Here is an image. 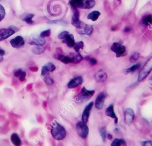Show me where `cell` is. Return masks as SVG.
Returning a JSON list of instances; mask_svg holds the SVG:
<instances>
[{
	"label": "cell",
	"mask_w": 152,
	"mask_h": 146,
	"mask_svg": "<svg viewBox=\"0 0 152 146\" xmlns=\"http://www.w3.org/2000/svg\"><path fill=\"white\" fill-rule=\"evenodd\" d=\"M88 62L91 65H94L97 64V61L96 59L94 58H89L88 59Z\"/></svg>",
	"instance_id": "obj_39"
},
{
	"label": "cell",
	"mask_w": 152,
	"mask_h": 146,
	"mask_svg": "<svg viewBox=\"0 0 152 146\" xmlns=\"http://www.w3.org/2000/svg\"><path fill=\"white\" fill-rule=\"evenodd\" d=\"M4 59V57L3 56H0V62H1Z\"/></svg>",
	"instance_id": "obj_50"
},
{
	"label": "cell",
	"mask_w": 152,
	"mask_h": 146,
	"mask_svg": "<svg viewBox=\"0 0 152 146\" xmlns=\"http://www.w3.org/2000/svg\"><path fill=\"white\" fill-rule=\"evenodd\" d=\"M84 47V43L82 41H80L76 43H75L73 48L75 50L76 52H78L79 53V50L81 49H83Z\"/></svg>",
	"instance_id": "obj_30"
},
{
	"label": "cell",
	"mask_w": 152,
	"mask_h": 146,
	"mask_svg": "<svg viewBox=\"0 0 152 146\" xmlns=\"http://www.w3.org/2000/svg\"><path fill=\"white\" fill-rule=\"evenodd\" d=\"M30 70L33 71V72H36L38 70V68L37 66H32V67H30Z\"/></svg>",
	"instance_id": "obj_41"
},
{
	"label": "cell",
	"mask_w": 152,
	"mask_h": 146,
	"mask_svg": "<svg viewBox=\"0 0 152 146\" xmlns=\"http://www.w3.org/2000/svg\"><path fill=\"white\" fill-rule=\"evenodd\" d=\"M99 132L100 135L102 137V139L103 142H105L106 139H107V132L106 128L104 126H102L99 128Z\"/></svg>",
	"instance_id": "obj_27"
},
{
	"label": "cell",
	"mask_w": 152,
	"mask_h": 146,
	"mask_svg": "<svg viewBox=\"0 0 152 146\" xmlns=\"http://www.w3.org/2000/svg\"><path fill=\"white\" fill-rule=\"evenodd\" d=\"M55 58L59 61H61L62 62L68 64L70 63H74L73 60V56H72V53H70L68 55H63L61 53H58L55 55Z\"/></svg>",
	"instance_id": "obj_8"
},
{
	"label": "cell",
	"mask_w": 152,
	"mask_h": 146,
	"mask_svg": "<svg viewBox=\"0 0 152 146\" xmlns=\"http://www.w3.org/2000/svg\"><path fill=\"white\" fill-rule=\"evenodd\" d=\"M107 138L109 139H111L112 138V135L110 134H107Z\"/></svg>",
	"instance_id": "obj_47"
},
{
	"label": "cell",
	"mask_w": 152,
	"mask_h": 146,
	"mask_svg": "<svg viewBox=\"0 0 152 146\" xmlns=\"http://www.w3.org/2000/svg\"><path fill=\"white\" fill-rule=\"evenodd\" d=\"M72 56H73L74 64H78L83 59V56L80 55V53L78 52L72 53Z\"/></svg>",
	"instance_id": "obj_29"
},
{
	"label": "cell",
	"mask_w": 152,
	"mask_h": 146,
	"mask_svg": "<svg viewBox=\"0 0 152 146\" xmlns=\"http://www.w3.org/2000/svg\"><path fill=\"white\" fill-rule=\"evenodd\" d=\"M93 102L90 101L85 106L84 110L83 112V113H82V116H81V119H82L83 122H84L85 123L87 122L89 116H90L91 110L93 107Z\"/></svg>",
	"instance_id": "obj_9"
},
{
	"label": "cell",
	"mask_w": 152,
	"mask_h": 146,
	"mask_svg": "<svg viewBox=\"0 0 152 146\" xmlns=\"http://www.w3.org/2000/svg\"><path fill=\"white\" fill-rule=\"evenodd\" d=\"M93 27L90 24H87L81 22L80 28H77V32L80 34L90 35L93 33Z\"/></svg>",
	"instance_id": "obj_6"
},
{
	"label": "cell",
	"mask_w": 152,
	"mask_h": 146,
	"mask_svg": "<svg viewBox=\"0 0 152 146\" xmlns=\"http://www.w3.org/2000/svg\"><path fill=\"white\" fill-rule=\"evenodd\" d=\"M17 126H18L17 122H16V121H14V122H12V127L13 128H15Z\"/></svg>",
	"instance_id": "obj_45"
},
{
	"label": "cell",
	"mask_w": 152,
	"mask_h": 146,
	"mask_svg": "<svg viewBox=\"0 0 152 146\" xmlns=\"http://www.w3.org/2000/svg\"><path fill=\"white\" fill-rule=\"evenodd\" d=\"M9 27L10 28H11L12 30H13L14 31H15V32L16 31H17L18 30V28H17L15 26H9Z\"/></svg>",
	"instance_id": "obj_43"
},
{
	"label": "cell",
	"mask_w": 152,
	"mask_h": 146,
	"mask_svg": "<svg viewBox=\"0 0 152 146\" xmlns=\"http://www.w3.org/2000/svg\"><path fill=\"white\" fill-rule=\"evenodd\" d=\"M111 146H126V143L124 139L115 138L111 143Z\"/></svg>",
	"instance_id": "obj_25"
},
{
	"label": "cell",
	"mask_w": 152,
	"mask_h": 146,
	"mask_svg": "<svg viewBox=\"0 0 152 146\" xmlns=\"http://www.w3.org/2000/svg\"><path fill=\"white\" fill-rule=\"evenodd\" d=\"M148 82L150 85H152V75L150 77V78L148 79Z\"/></svg>",
	"instance_id": "obj_48"
},
{
	"label": "cell",
	"mask_w": 152,
	"mask_h": 146,
	"mask_svg": "<svg viewBox=\"0 0 152 146\" xmlns=\"http://www.w3.org/2000/svg\"><path fill=\"white\" fill-rule=\"evenodd\" d=\"M22 72L23 70L21 69H17L14 71V75L16 77H18Z\"/></svg>",
	"instance_id": "obj_38"
},
{
	"label": "cell",
	"mask_w": 152,
	"mask_h": 146,
	"mask_svg": "<svg viewBox=\"0 0 152 146\" xmlns=\"http://www.w3.org/2000/svg\"><path fill=\"white\" fill-rule=\"evenodd\" d=\"M55 66L52 62H48L44 65L41 70V75L45 76L50 72H53L55 69Z\"/></svg>",
	"instance_id": "obj_14"
},
{
	"label": "cell",
	"mask_w": 152,
	"mask_h": 146,
	"mask_svg": "<svg viewBox=\"0 0 152 146\" xmlns=\"http://www.w3.org/2000/svg\"><path fill=\"white\" fill-rule=\"evenodd\" d=\"M11 45L14 48H20L24 45V40L22 36H17L10 40Z\"/></svg>",
	"instance_id": "obj_11"
},
{
	"label": "cell",
	"mask_w": 152,
	"mask_h": 146,
	"mask_svg": "<svg viewBox=\"0 0 152 146\" xmlns=\"http://www.w3.org/2000/svg\"><path fill=\"white\" fill-rule=\"evenodd\" d=\"M100 15V12L99 11H93L89 13L87 15V19L91 20L93 21H96L99 16Z\"/></svg>",
	"instance_id": "obj_24"
},
{
	"label": "cell",
	"mask_w": 152,
	"mask_h": 146,
	"mask_svg": "<svg viewBox=\"0 0 152 146\" xmlns=\"http://www.w3.org/2000/svg\"><path fill=\"white\" fill-rule=\"evenodd\" d=\"M5 14V10L4 7L1 4H0V22L4 18Z\"/></svg>",
	"instance_id": "obj_34"
},
{
	"label": "cell",
	"mask_w": 152,
	"mask_h": 146,
	"mask_svg": "<svg viewBox=\"0 0 152 146\" xmlns=\"http://www.w3.org/2000/svg\"><path fill=\"white\" fill-rule=\"evenodd\" d=\"M0 1H1V0H0Z\"/></svg>",
	"instance_id": "obj_52"
},
{
	"label": "cell",
	"mask_w": 152,
	"mask_h": 146,
	"mask_svg": "<svg viewBox=\"0 0 152 146\" xmlns=\"http://www.w3.org/2000/svg\"><path fill=\"white\" fill-rule=\"evenodd\" d=\"M139 57H140V53L138 52H134L129 57V62H134L136 61H137V59L139 58Z\"/></svg>",
	"instance_id": "obj_31"
},
{
	"label": "cell",
	"mask_w": 152,
	"mask_h": 146,
	"mask_svg": "<svg viewBox=\"0 0 152 146\" xmlns=\"http://www.w3.org/2000/svg\"><path fill=\"white\" fill-rule=\"evenodd\" d=\"M118 1H120V0H118Z\"/></svg>",
	"instance_id": "obj_51"
},
{
	"label": "cell",
	"mask_w": 152,
	"mask_h": 146,
	"mask_svg": "<svg viewBox=\"0 0 152 146\" xmlns=\"http://www.w3.org/2000/svg\"><path fill=\"white\" fill-rule=\"evenodd\" d=\"M45 42L46 41L45 39L41 37L40 36H33L28 41V43L30 45L34 46H42L45 43Z\"/></svg>",
	"instance_id": "obj_15"
},
{
	"label": "cell",
	"mask_w": 152,
	"mask_h": 146,
	"mask_svg": "<svg viewBox=\"0 0 152 146\" xmlns=\"http://www.w3.org/2000/svg\"><path fill=\"white\" fill-rule=\"evenodd\" d=\"M11 141L15 146H21V141L17 133H13L11 135Z\"/></svg>",
	"instance_id": "obj_22"
},
{
	"label": "cell",
	"mask_w": 152,
	"mask_h": 146,
	"mask_svg": "<svg viewBox=\"0 0 152 146\" xmlns=\"http://www.w3.org/2000/svg\"><path fill=\"white\" fill-rule=\"evenodd\" d=\"M94 78L96 81L99 82H103L107 80V75L104 71L99 70L94 74Z\"/></svg>",
	"instance_id": "obj_18"
},
{
	"label": "cell",
	"mask_w": 152,
	"mask_h": 146,
	"mask_svg": "<svg viewBox=\"0 0 152 146\" xmlns=\"http://www.w3.org/2000/svg\"><path fill=\"white\" fill-rule=\"evenodd\" d=\"M106 97V94L104 93H100L97 96L95 100V107L97 109L100 110L103 107Z\"/></svg>",
	"instance_id": "obj_10"
},
{
	"label": "cell",
	"mask_w": 152,
	"mask_h": 146,
	"mask_svg": "<svg viewBox=\"0 0 152 146\" xmlns=\"http://www.w3.org/2000/svg\"><path fill=\"white\" fill-rule=\"evenodd\" d=\"M141 146H152V140L141 141Z\"/></svg>",
	"instance_id": "obj_36"
},
{
	"label": "cell",
	"mask_w": 152,
	"mask_h": 146,
	"mask_svg": "<svg viewBox=\"0 0 152 146\" xmlns=\"http://www.w3.org/2000/svg\"><path fill=\"white\" fill-rule=\"evenodd\" d=\"M62 42L64 43H65L66 46L69 47H74L75 45V40L74 36L71 34H69L65 38L62 39Z\"/></svg>",
	"instance_id": "obj_20"
},
{
	"label": "cell",
	"mask_w": 152,
	"mask_h": 146,
	"mask_svg": "<svg viewBox=\"0 0 152 146\" xmlns=\"http://www.w3.org/2000/svg\"><path fill=\"white\" fill-rule=\"evenodd\" d=\"M34 16V15L33 14H28L24 17L23 20L28 24H33L34 23V21L32 20Z\"/></svg>",
	"instance_id": "obj_26"
},
{
	"label": "cell",
	"mask_w": 152,
	"mask_h": 146,
	"mask_svg": "<svg viewBox=\"0 0 152 146\" xmlns=\"http://www.w3.org/2000/svg\"><path fill=\"white\" fill-rule=\"evenodd\" d=\"M43 106H44V107L45 109H46V106H47V102L46 101H43Z\"/></svg>",
	"instance_id": "obj_49"
},
{
	"label": "cell",
	"mask_w": 152,
	"mask_h": 146,
	"mask_svg": "<svg viewBox=\"0 0 152 146\" xmlns=\"http://www.w3.org/2000/svg\"><path fill=\"white\" fill-rule=\"evenodd\" d=\"M15 33V31L8 27V28H2L0 30V41L4 40Z\"/></svg>",
	"instance_id": "obj_16"
},
{
	"label": "cell",
	"mask_w": 152,
	"mask_h": 146,
	"mask_svg": "<svg viewBox=\"0 0 152 146\" xmlns=\"http://www.w3.org/2000/svg\"><path fill=\"white\" fill-rule=\"evenodd\" d=\"M44 81L45 82V83L47 84V85H50L52 84H53V80L49 75H46L45 77H44V79H43Z\"/></svg>",
	"instance_id": "obj_32"
},
{
	"label": "cell",
	"mask_w": 152,
	"mask_h": 146,
	"mask_svg": "<svg viewBox=\"0 0 152 146\" xmlns=\"http://www.w3.org/2000/svg\"><path fill=\"white\" fill-rule=\"evenodd\" d=\"M85 0H69V4L71 7L74 9L78 8L83 9V6Z\"/></svg>",
	"instance_id": "obj_19"
},
{
	"label": "cell",
	"mask_w": 152,
	"mask_h": 146,
	"mask_svg": "<svg viewBox=\"0 0 152 146\" xmlns=\"http://www.w3.org/2000/svg\"><path fill=\"white\" fill-rule=\"evenodd\" d=\"M152 71V56H151L144 64L141 68L138 76V81H142Z\"/></svg>",
	"instance_id": "obj_2"
},
{
	"label": "cell",
	"mask_w": 152,
	"mask_h": 146,
	"mask_svg": "<svg viewBox=\"0 0 152 146\" xmlns=\"http://www.w3.org/2000/svg\"><path fill=\"white\" fill-rule=\"evenodd\" d=\"M76 131L77 132V134L82 138H86L88 136L89 129L86 124V123L80 121L77 123L76 124Z\"/></svg>",
	"instance_id": "obj_4"
},
{
	"label": "cell",
	"mask_w": 152,
	"mask_h": 146,
	"mask_svg": "<svg viewBox=\"0 0 152 146\" xmlns=\"http://www.w3.org/2000/svg\"><path fill=\"white\" fill-rule=\"evenodd\" d=\"M71 24L73 26L75 27L76 28H78L81 26V21L80 20V12L77 9H74L71 18Z\"/></svg>",
	"instance_id": "obj_13"
},
{
	"label": "cell",
	"mask_w": 152,
	"mask_h": 146,
	"mask_svg": "<svg viewBox=\"0 0 152 146\" xmlns=\"http://www.w3.org/2000/svg\"><path fill=\"white\" fill-rule=\"evenodd\" d=\"M26 73L25 71H23L21 72V74L20 75V76L18 77V78H19V80L21 82L24 81L25 80V78H26Z\"/></svg>",
	"instance_id": "obj_37"
},
{
	"label": "cell",
	"mask_w": 152,
	"mask_h": 146,
	"mask_svg": "<svg viewBox=\"0 0 152 146\" xmlns=\"http://www.w3.org/2000/svg\"><path fill=\"white\" fill-rule=\"evenodd\" d=\"M32 88V84H29L27 85L26 87V90L27 91H30Z\"/></svg>",
	"instance_id": "obj_44"
},
{
	"label": "cell",
	"mask_w": 152,
	"mask_h": 146,
	"mask_svg": "<svg viewBox=\"0 0 152 146\" xmlns=\"http://www.w3.org/2000/svg\"><path fill=\"white\" fill-rule=\"evenodd\" d=\"M5 51L3 49H0V56H3L5 55Z\"/></svg>",
	"instance_id": "obj_46"
},
{
	"label": "cell",
	"mask_w": 152,
	"mask_h": 146,
	"mask_svg": "<svg viewBox=\"0 0 152 146\" xmlns=\"http://www.w3.org/2000/svg\"><path fill=\"white\" fill-rule=\"evenodd\" d=\"M130 30H131V27H129V26L125 27L124 28V31L125 32H126V33H128V32L130 31Z\"/></svg>",
	"instance_id": "obj_42"
},
{
	"label": "cell",
	"mask_w": 152,
	"mask_h": 146,
	"mask_svg": "<svg viewBox=\"0 0 152 146\" xmlns=\"http://www.w3.org/2000/svg\"><path fill=\"white\" fill-rule=\"evenodd\" d=\"M51 34V30L50 29H47L46 30H44L42 31L40 34V36L42 38H45L46 37H49Z\"/></svg>",
	"instance_id": "obj_33"
},
{
	"label": "cell",
	"mask_w": 152,
	"mask_h": 146,
	"mask_svg": "<svg viewBox=\"0 0 152 146\" xmlns=\"http://www.w3.org/2000/svg\"><path fill=\"white\" fill-rule=\"evenodd\" d=\"M105 115L109 117L112 118V119H114V122L115 123H118V117L116 115L115 111H114V106L113 104H110L105 110Z\"/></svg>",
	"instance_id": "obj_17"
},
{
	"label": "cell",
	"mask_w": 152,
	"mask_h": 146,
	"mask_svg": "<svg viewBox=\"0 0 152 146\" xmlns=\"http://www.w3.org/2000/svg\"><path fill=\"white\" fill-rule=\"evenodd\" d=\"M51 135L53 139L56 140H62L66 137V132L64 126L55 121L52 123Z\"/></svg>",
	"instance_id": "obj_1"
},
{
	"label": "cell",
	"mask_w": 152,
	"mask_h": 146,
	"mask_svg": "<svg viewBox=\"0 0 152 146\" xmlns=\"http://www.w3.org/2000/svg\"><path fill=\"white\" fill-rule=\"evenodd\" d=\"M140 65H141L140 63H137V64L132 65L131 66L124 69L123 72L125 74H129V73H132V72H134L135 71H136L137 69H138L140 68Z\"/></svg>",
	"instance_id": "obj_23"
},
{
	"label": "cell",
	"mask_w": 152,
	"mask_h": 146,
	"mask_svg": "<svg viewBox=\"0 0 152 146\" xmlns=\"http://www.w3.org/2000/svg\"><path fill=\"white\" fill-rule=\"evenodd\" d=\"M33 53L36 55H40L45 52V49L40 46H34L31 49Z\"/></svg>",
	"instance_id": "obj_28"
},
{
	"label": "cell",
	"mask_w": 152,
	"mask_h": 146,
	"mask_svg": "<svg viewBox=\"0 0 152 146\" xmlns=\"http://www.w3.org/2000/svg\"><path fill=\"white\" fill-rule=\"evenodd\" d=\"M69 32L67 31H62L61 33H59L58 36V39H64V38H65L68 34H69Z\"/></svg>",
	"instance_id": "obj_35"
},
{
	"label": "cell",
	"mask_w": 152,
	"mask_h": 146,
	"mask_svg": "<svg viewBox=\"0 0 152 146\" xmlns=\"http://www.w3.org/2000/svg\"><path fill=\"white\" fill-rule=\"evenodd\" d=\"M36 119H37V121L40 123H42L43 122V119L42 116L40 115H36Z\"/></svg>",
	"instance_id": "obj_40"
},
{
	"label": "cell",
	"mask_w": 152,
	"mask_h": 146,
	"mask_svg": "<svg viewBox=\"0 0 152 146\" xmlns=\"http://www.w3.org/2000/svg\"><path fill=\"white\" fill-rule=\"evenodd\" d=\"M134 117L135 113L131 108H126L124 110V121L127 125H129L133 122Z\"/></svg>",
	"instance_id": "obj_7"
},
{
	"label": "cell",
	"mask_w": 152,
	"mask_h": 146,
	"mask_svg": "<svg viewBox=\"0 0 152 146\" xmlns=\"http://www.w3.org/2000/svg\"><path fill=\"white\" fill-rule=\"evenodd\" d=\"M83 81V78L81 76H77L72 78L68 83L67 87L69 88H73L81 85Z\"/></svg>",
	"instance_id": "obj_12"
},
{
	"label": "cell",
	"mask_w": 152,
	"mask_h": 146,
	"mask_svg": "<svg viewBox=\"0 0 152 146\" xmlns=\"http://www.w3.org/2000/svg\"><path fill=\"white\" fill-rule=\"evenodd\" d=\"M110 50L115 53L116 57L119 58L124 54L126 51V48L125 46L121 44L120 43L115 42L112 45Z\"/></svg>",
	"instance_id": "obj_5"
},
{
	"label": "cell",
	"mask_w": 152,
	"mask_h": 146,
	"mask_svg": "<svg viewBox=\"0 0 152 146\" xmlns=\"http://www.w3.org/2000/svg\"><path fill=\"white\" fill-rule=\"evenodd\" d=\"M95 91L94 90H88L85 87H83L80 93L76 96L75 100L78 103H83L88 99H90L94 94Z\"/></svg>",
	"instance_id": "obj_3"
},
{
	"label": "cell",
	"mask_w": 152,
	"mask_h": 146,
	"mask_svg": "<svg viewBox=\"0 0 152 146\" xmlns=\"http://www.w3.org/2000/svg\"><path fill=\"white\" fill-rule=\"evenodd\" d=\"M152 23V15H148L142 18L140 21V24L142 27H147Z\"/></svg>",
	"instance_id": "obj_21"
}]
</instances>
